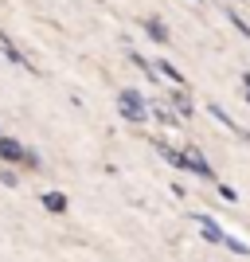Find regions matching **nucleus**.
<instances>
[{"label":"nucleus","mask_w":250,"mask_h":262,"mask_svg":"<svg viewBox=\"0 0 250 262\" xmlns=\"http://www.w3.org/2000/svg\"><path fill=\"white\" fill-rule=\"evenodd\" d=\"M227 16H231V24H235V28H239V32H242V35H246V39H250V28H246V20H239L235 12H227Z\"/></svg>","instance_id":"11"},{"label":"nucleus","mask_w":250,"mask_h":262,"mask_svg":"<svg viewBox=\"0 0 250 262\" xmlns=\"http://www.w3.org/2000/svg\"><path fill=\"white\" fill-rule=\"evenodd\" d=\"M184 168H196V172L207 176V180L215 176V172H211V164L203 161V153H199V149H184Z\"/></svg>","instance_id":"2"},{"label":"nucleus","mask_w":250,"mask_h":262,"mask_svg":"<svg viewBox=\"0 0 250 262\" xmlns=\"http://www.w3.org/2000/svg\"><path fill=\"white\" fill-rule=\"evenodd\" d=\"M149 114H156V118H161L164 125H176V121H180V118H176V114H172V110L164 106V102H156V106H149Z\"/></svg>","instance_id":"6"},{"label":"nucleus","mask_w":250,"mask_h":262,"mask_svg":"<svg viewBox=\"0 0 250 262\" xmlns=\"http://www.w3.org/2000/svg\"><path fill=\"white\" fill-rule=\"evenodd\" d=\"M0 161H24V145H20V141H8V137H0Z\"/></svg>","instance_id":"3"},{"label":"nucleus","mask_w":250,"mask_h":262,"mask_svg":"<svg viewBox=\"0 0 250 262\" xmlns=\"http://www.w3.org/2000/svg\"><path fill=\"white\" fill-rule=\"evenodd\" d=\"M118 106H121V114H125V121H149V102L137 94V90H121L118 94Z\"/></svg>","instance_id":"1"},{"label":"nucleus","mask_w":250,"mask_h":262,"mask_svg":"<svg viewBox=\"0 0 250 262\" xmlns=\"http://www.w3.org/2000/svg\"><path fill=\"white\" fill-rule=\"evenodd\" d=\"M161 71H164V75H168V78H172V82H184V78H180V71H176L172 63H161Z\"/></svg>","instance_id":"10"},{"label":"nucleus","mask_w":250,"mask_h":262,"mask_svg":"<svg viewBox=\"0 0 250 262\" xmlns=\"http://www.w3.org/2000/svg\"><path fill=\"white\" fill-rule=\"evenodd\" d=\"M172 98H176V106H180V114H192V102H188L184 90H172Z\"/></svg>","instance_id":"8"},{"label":"nucleus","mask_w":250,"mask_h":262,"mask_svg":"<svg viewBox=\"0 0 250 262\" xmlns=\"http://www.w3.org/2000/svg\"><path fill=\"white\" fill-rule=\"evenodd\" d=\"M43 208L47 211H66V196L63 192H43Z\"/></svg>","instance_id":"5"},{"label":"nucleus","mask_w":250,"mask_h":262,"mask_svg":"<svg viewBox=\"0 0 250 262\" xmlns=\"http://www.w3.org/2000/svg\"><path fill=\"white\" fill-rule=\"evenodd\" d=\"M145 28H149V35H152V39H156V43H168V28H164L161 20H149V24H145Z\"/></svg>","instance_id":"7"},{"label":"nucleus","mask_w":250,"mask_h":262,"mask_svg":"<svg viewBox=\"0 0 250 262\" xmlns=\"http://www.w3.org/2000/svg\"><path fill=\"white\" fill-rule=\"evenodd\" d=\"M196 223H199V231H203L211 243H223V231L215 227V219H211V215H196Z\"/></svg>","instance_id":"4"},{"label":"nucleus","mask_w":250,"mask_h":262,"mask_svg":"<svg viewBox=\"0 0 250 262\" xmlns=\"http://www.w3.org/2000/svg\"><path fill=\"white\" fill-rule=\"evenodd\" d=\"M223 243H227L235 254H250V247H246V243H239V239H227V235H223Z\"/></svg>","instance_id":"9"},{"label":"nucleus","mask_w":250,"mask_h":262,"mask_svg":"<svg viewBox=\"0 0 250 262\" xmlns=\"http://www.w3.org/2000/svg\"><path fill=\"white\" fill-rule=\"evenodd\" d=\"M242 82H246V90H250V75H242Z\"/></svg>","instance_id":"12"}]
</instances>
